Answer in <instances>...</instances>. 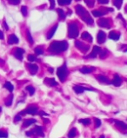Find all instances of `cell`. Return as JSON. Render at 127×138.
<instances>
[{
    "mask_svg": "<svg viewBox=\"0 0 127 138\" xmlns=\"http://www.w3.org/2000/svg\"><path fill=\"white\" fill-rule=\"evenodd\" d=\"M81 38H82V39L86 40V41L90 42V43H91V42L93 41L92 37H91V35H90L89 33L87 32V31H84V32H83L82 35H81Z\"/></svg>",
    "mask_w": 127,
    "mask_h": 138,
    "instance_id": "15",
    "label": "cell"
},
{
    "mask_svg": "<svg viewBox=\"0 0 127 138\" xmlns=\"http://www.w3.org/2000/svg\"><path fill=\"white\" fill-rule=\"evenodd\" d=\"M44 121H45V123H49V120L48 119H44Z\"/></svg>",
    "mask_w": 127,
    "mask_h": 138,
    "instance_id": "50",
    "label": "cell"
},
{
    "mask_svg": "<svg viewBox=\"0 0 127 138\" xmlns=\"http://www.w3.org/2000/svg\"><path fill=\"white\" fill-rule=\"evenodd\" d=\"M26 37H27V40L30 42L31 44L33 43V39H32V37H31V32H30L29 30H27V31H26Z\"/></svg>",
    "mask_w": 127,
    "mask_h": 138,
    "instance_id": "33",
    "label": "cell"
},
{
    "mask_svg": "<svg viewBox=\"0 0 127 138\" xmlns=\"http://www.w3.org/2000/svg\"><path fill=\"white\" fill-rule=\"evenodd\" d=\"M28 69H29V70H30V72H31V75H35V74L38 72V65H36V64H28Z\"/></svg>",
    "mask_w": 127,
    "mask_h": 138,
    "instance_id": "16",
    "label": "cell"
},
{
    "mask_svg": "<svg viewBox=\"0 0 127 138\" xmlns=\"http://www.w3.org/2000/svg\"><path fill=\"white\" fill-rule=\"evenodd\" d=\"M8 137V134L4 131L0 130V138H7Z\"/></svg>",
    "mask_w": 127,
    "mask_h": 138,
    "instance_id": "41",
    "label": "cell"
},
{
    "mask_svg": "<svg viewBox=\"0 0 127 138\" xmlns=\"http://www.w3.org/2000/svg\"><path fill=\"white\" fill-rule=\"evenodd\" d=\"M100 50H101V49H100V47H98V46L95 45L94 47H93V49L92 51H91V53L89 55V56H87L88 58H95L97 56H98V54L100 52Z\"/></svg>",
    "mask_w": 127,
    "mask_h": 138,
    "instance_id": "9",
    "label": "cell"
},
{
    "mask_svg": "<svg viewBox=\"0 0 127 138\" xmlns=\"http://www.w3.org/2000/svg\"><path fill=\"white\" fill-rule=\"evenodd\" d=\"M31 135H32L31 131H27V132H26V136H27V137H31Z\"/></svg>",
    "mask_w": 127,
    "mask_h": 138,
    "instance_id": "47",
    "label": "cell"
},
{
    "mask_svg": "<svg viewBox=\"0 0 127 138\" xmlns=\"http://www.w3.org/2000/svg\"><path fill=\"white\" fill-rule=\"evenodd\" d=\"M94 121H95V127L96 128H99L100 125H101V121L98 118H94Z\"/></svg>",
    "mask_w": 127,
    "mask_h": 138,
    "instance_id": "39",
    "label": "cell"
},
{
    "mask_svg": "<svg viewBox=\"0 0 127 138\" xmlns=\"http://www.w3.org/2000/svg\"><path fill=\"white\" fill-rule=\"evenodd\" d=\"M99 138H105V136H104V135H102L101 137H100Z\"/></svg>",
    "mask_w": 127,
    "mask_h": 138,
    "instance_id": "52",
    "label": "cell"
},
{
    "mask_svg": "<svg viewBox=\"0 0 127 138\" xmlns=\"http://www.w3.org/2000/svg\"><path fill=\"white\" fill-rule=\"evenodd\" d=\"M21 12H22L23 16L26 17V16H27V14H28L27 7H26V6H22V7H21Z\"/></svg>",
    "mask_w": 127,
    "mask_h": 138,
    "instance_id": "35",
    "label": "cell"
},
{
    "mask_svg": "<svg viewBox=\"0 0 127 138\" xmlns=\"http://www.w3.org/2000/svg\"><path fill=\"white\" fill-rule=\"evenodd\" d=\"M111 84H112L114 86H116V87H119V86H120L121 84H122V79H121V77H119L118 74H116V75L114 76L112 82H111Z\"/></svg>",
    "mask_w": 127,
    "mask_h": 138,
    "instance_id": "11",
    "label": "cell"
},
{
    "mask_svg": "<svg viewBox=\"0 0 127 138\" xmlns=\"http://www.w3.org/2000/svg\"><path fill=\"white\" fill-rule=\"evenodd\" d=\"M112 3H113V4L117 7V9H120L121 6H122L123 0H113Z\"/></svg>",
    "mask_w": 127,
    "mask_h": 138,
    "instance_id": "29",
    "label": "cell"
},
{
    "mask_svg": "<svg viewBox=\"0 0 127 138\" xmlns=\"http://www.w3.org/2000/svg\"><path fill=\"white\" fill-rule=\"evenodd\" d=\"M1 111H2V108L0 107V112H1Z\"/></svg>",
    "mask_w": 127,
    "mask_h": 138,
    "instance_id": "53",
    "label": "cell"
},
{
    "mask_svg": "<svg viewBox=\"0 0 127 138\" xmlns=\"http://www.w3.org/2000/svg\"><path fill=\"white\" fill-rule=\"evenodd\" d=\"M18 43V38L16 35L11 34L9 36L8 38V44L9 45H14V44H17Z\"/></svg>",
    "mask_w": 127,
    "mask_h": 138,
    "instance_id": "14",
    "label": "cell"
},
{
    "mask_svg": "<svg viewBox=\"0 0 127 138\" xmlns=\"http://www.w3.org/2000/svg\"><path fill=\"white\" fill-rule=\"evenodd\" d=\"M0 63H1V64H3V63H4V61L2 60V59H0Z\"/></svg>",
    "mask_w": 127,
    "mask_h": 138,
    "instance_id": "49",
    "label": "cell"
},
{
    "mask_svg": "<svg viewBox=\"0 0 127 138\" xmlns=\"http://www.w3.org/2000/svg\"><path fill=\"white\" fill-rule=\"evenodd\" d=\"M107 53H108V50H107L106 49H101V50H100V52H99V56L101 58H104V57H105V56L107 54Z\"/></svg>",
    "mask_w": 127,
    "mask_h": 138,
    "instance_id": "36",
    "label": "cell"
},
{
    "mask_svg": "<svg viewBox=\"0 0 127 138\" xmlns=\"http://www.w3.org/2000/svg\"><path fill=\"white\" fill-rule=\"evenodd\" d=\"M26 91L29 92V94L31 95H34V93H35V89L32 86H27V87H26Z\"/></svg>",
    "mask_w": 127,
    "mask_h": 138,
    "instance_id": "32",
    "label": "cell"
},
{
    "mask_svg": "<svg viewBox=\"0 0 127 138\" xmlns=\"http://www.w3.org/2000/svg\"><path fill=\"white\" fill-rule=\"evenodd\" d=\"M20 120H21V116L19 114L17 115V116L14 117V122H15V123H17V122H19Z\"/></svg>",
    "mask_w": 127,
    "mask_h": 138,
    "instance_id": "43",
    "label": "cell"
},
{
    "mask_svg": "<svg viewBox=\"0 0 127 138\" xmlns=\"http://www.w3.org/2000/svg\"><path fill=\"white\" fill-rule=\"evenodd\" d=\"M78 27L75 23H70L68 25V37L70 38H76L78 37Z\"/></svg>",
    "mask_w": 127,
    "mask_h": 138,
    "instance_id": "3",
    "label": "cell"
},
{
    "mask_svg": "<svg viewBox=\"0 0 127 138\" xmlns=\"http://www.w3.org/2000/svg\"><path fill=\"white\" fill-rule=\"evenodd\" d=\"M34 51H35V53H36L37 55H42V54L44 53V50H43V49H42L40 47L35 48V49H34Z\"/></svg>",
    "mask_w": 127,
    "mask_h": 138,
    "instance_id": "37",
    "label": "cell"
},
{
    "mask_svg": "<svg viewBox=\"0 0 127 138\" xmlns=\"http://www.w3.org/2000/svg\"><path fill=\"white\" fill-rule=\"evenodd\" d=\"M3 26H4L5 30H6V31H8L9 27H8V25H7V24H6V22H5V21H3Z\"/></svg>",
    "mask_w": 127,
    "mask_h": 138,
    "instance_id": "46",
    "label": "cell"
},
{
    "mask_svg": "<svg viewBox=\"0 0 127 138\" xmlns=\"http://www.w3.org/2000/svg\"><path fill=\"white\" fill-rule=\"evenodd\" d=\"M24 113L34 116V115L38 114V107H36V106H30L26 109H24Z\"/></svg>",
    "mask_w": 127,
    "mask_h": 138,
    "instance_id": "10",
    "label": "cell"
},
{
    "mask_svg": "<svg viewBox=\"0 0 127 138\" xmlns=\"http://www.w3.org/2000/svg\"><path fill=\"white\" fill-rule=\"evenodd\" d=\"M76 135H77V130H76L75 128H73V129H71L70 131H69L68 137L69 138H74L76 137Z\"/></svg>",
    "mask_w": 127,
    "mask_h": 138,
    "instance_id": "27",
    "label": "cell"
},
{
    "mask_svg": "<svg viewBox=\"0 0 127 138\" xmlns=\"http://www.w3.org/2000/svg\"><path fill=\"white\" fill-rule=\"evenodd\" d=\"M75 10H76V13L78 16H80L81 18H82L84 22L87 23L88 24H93V19L91 18V17L90 16V14L88 13V11L82 6V5H80V4L76 5Z\"/></svg>",
    "mask_w": 127,
    "mask_h": 138,
    "instance_id": "2",
    "label": "cell"
},
{
    "mask_svg": "<svg viewBox=\"0 0 127 138\" xmlns=\"http://www.w3.org/2000/svg\"><path fill=\"white\" fill-rule=\"evenodd\" d=\"M51 3V6H50V9L51 10H52V9H54V7H55V0H49Z\"/></svg>",
    "mask_w": 127,
    "mask_h": 138,
    "instance_id": "42",
    "label": "cell"
},
{
    "mask_svg": "<svg viewBox=\"0 0 127 138\" xmlns=\"http://www.w3.org/2000/svg\"><path fill=\"white\" fill-rule=\"evenodd\" d=\"M98 3H102V4H105V3H109V0H98Z\"/></svg>",
    "mask_w": 127,
    "mask_h": 138,
    "instance_id": "44",
    "label": "cell"
},
{
    "mask_svg": "<svg viewBox=\"0 0 127 138\" xmlns=\"http://www.w3.org/2000/svg\"><path fill=\"white\" fill-rule=\"evenodd\" d=\"M97 79H98L99 82L104 83V84H111V81L109 80V79L107 78L106 77H105V76H103V75L97 76Z\"/></svg>",
    "mask_w": 127,
    "mask_h": 138,
    "instance_id": "17",
    "label": "cell"
},
{
    "mask_svg": "<svg viewBox=\"0 0 127 138\" xmlns=\"http://www.w3.org/2000/svg\"><path fill=\"white\" fill-rule=\"evenodd\" d=\"M31 133H34L36 134L37 136H39V137H45V134L43 132V128L40 126H36L32 130H31Z\"/></svg>",
    "mask_w": 127,
    "mask_h": 138,
    "instance_id": "12",
    "label": "cell"
},
{
    "mask_svg": "<svg viewBox=\"0 0 127 138\" xmlns=\"http://www.w3.org/2000/svg\"><path fill=\"white\" fill-rule=\"evenodd\" d=\"M10 4H13V5H17L20 3V0H7Z\"/></svg>",
    "mask_w": 127,
    "mask_h": 138,
    "instance_id": "38",
    "label": "cell"
},
{
    "mask_svg": "<svg viewBox=\"0 0 127 138\" xmlns=\"http://www.w3.org/2000/svg\"><path fill=\"white\" fill-rule=\"evenodd\" d=\"M58 27H59V24H55L53 27L51 29V31L48 32V35H47V39H51V38L53 37V35L55 34L56 31H57Z\"/></svg>",
    "mask_w": 127,
    "mask_h": 138,
    "instance_id": "18",
    "label": "cell"
},
{
    "mask_svg": "<svg viewBox=\"0 0 127 138\" xmlns=\"http://www.w3.org/2000/svg\"><path fill=\"white\" fill-rule=\"evenodd\" d=\"M75 46L78 49H80L82 52H87L90 49L89 45H85V44L82 43V42H80V41H77H77H75Z\"/></svg>",
    "mask_w": 127,
    "mask_h": 138,
    "instance_id": "5",
    "label": "cell"
},
{
    "mask_svg": "<svg viewBox=\"0 0 127 138\" xmlns=\"http://www.w3.org/2000/svg\"><path fill=\"white\" fill-rule=\"evenodd\" d=\"M0 39H3V33L0 31Z\"/></svg>",
    "mask_w": 127,
    "mask_h": 138,
    "instance_id": "48",
    "label": "cell"
},
{
    "mask_svg": "<svg viewBox=\"0 0 127 138\" xmlns=\"http://www.w3.org/2000/svg\"><path fill=\"white\" fill-rule=\"evenodd\" d=\"M27 58H28V61H30V62H34L35 60L37 59V58L35 57V56H33V55H28Z\"/></svg>",
    "mask_w": 127,
    "mask_h": 138,
    "instance_id": "40",
    "label": "cell"
},
{
    "mask_svg": "<svg viewBox=\"0 0 127 138\" xmlns=\"http://www.w3.org/2000/svg\"><path fill=\"white\" fill-rule=\"evenodd\" d=\"M84 2H85V3L87 4L88 7H90V8H91V7L94 6V0H84Z\"/></svg>",
    "mask_w": 127,
    "mask_h": 138,
    "instance_id": "34",
    "label": "cell"
},
{
    "mask_svg": "<svg viewBox=\"0 0 127 138\" xmlns=\"http://www.w3.org/2000/svg\"><path fill=\"white\" fill-rule=\"evenodd\" d=\"M78 122L84 125H89L90 123H91V120L88 119V118H85V119H80Z\"/></svg>",
    "mask_w": 127,
    "mask_h": 138,
    "instance_id": "31",
    "label": "cell"
},
{
    "mask_svg": "<svg viewBox=\"0 0 127 138\" xmlns=\"http://www.w3.org/2000/svg\"><path fill=\"white\" fill-rule=\"evenodd\" d=\"M58 13H59V19L60 20H64V19L65 18V17H66V15H65L64 11L62 10V9H58Z\"/></svg>",
    "mask_w": 127,
    "mask_h": 138,
    "instance_id": "25",
    "label": "cell"
},
{
    "mask_svg": "<svg viewBox=\"0 0 127 138\" xmlns=\"http://www.w3.org/2000/svg\"><path fill=\"white\" fill-rule=\"evenodd\" d=\"M68 48V43L66 41H54L48 48V50L55 54H59L66 50Z\"/></svg>",
    "mask_w": 127,
    "mask_h": 138,
    "instance_id": "1",
    "label": "cell"
},
{
    "mask_svg": "<svg viewBox=\"0 0 127 138\" xmlns=\"http://www.w3.org/2000/svg\"><path fill=\"white\" fill-rule=\"evenodd\" d=\"M76 1H80V0H76Z\"/></svg>",
    "mask_w": 127,
    "mask_h": 138,
    "instance_id": "54",
    "label": "cell"
},
{
    "mask_svg": "<svg viewBox=\"0 0 127 138\" xmlns=\"http://www.w3.org/2000/svg\"><path fill=\"white\" fill-rule=\"evenodd\" d=\"M3 86H4L5 89H7L10 92H12V91H13L14 87H13V85H12V84H10V82H5V84H4V85H3Z\"/></svg>",
    "mask_w": 127,
    "mask_h": 138,
    "instance_id": "26",
    "label": "cell"
},
{
    "mask_svg": "<svg viewBox=\"0 0 127 138\" xmlns=\"http://www.w3.org/2000/svg\"><path fill=\"white\" fill-rule=\"evenodd\" d=\"M105 38H106V35L104 32L103 31H99L98 33V37H97V39H98V44H104L105 42Z\"/></svg>",
    "mask_w": 127,
    "mask_h": 138,
    "instance_id": "8",
    "label": "cell"
},
{
    "mask_svg": "<svg viewBox=\"0 0 127 138\" xmlns=\"http://www.w3.org/2000/svg\"><path fill=\"white\" fill-rule=\"evenodd\" d=\"M24 50L23 49H21V48H16V49H14L13 55L17 59L22 60L23 59V54H24Z\"/></svg>",
    "mask_w": 127,
    "mask_h": 138,
    "instance_id": "7",
    "label": "cell"
},
{
    "mask_svg": "<svg viewBox=\"0 0 127 138\" xmlns=\"http://www.w3.org/2000/svg\"><path fill=\"white\" fill-rule=\"evenodd\" d=\"M12 100H13V95H10L8 97H7L6 100H5V105H6V106H10L12 104Z\"/></svg>",
    "mask_w": 127,
    "mask_h": 138,
    "instance_id": "28",
    "label": "cell"
},
{
    "mask_svg": "<svg viewBox=\"0 0 127 138\" xmlns=\"http://www.w3.org/2000/svg\"><path fill=\"white\" fill-rule=\"evenodd\" d=\"M36 122H37V120H35V119H26V120H24V123H23V127H24V128H27L30 125L35 123Z\"/></svg>",
    "mask_w": 127,
    "mask_h": 138,
    "instance_id": "19",
    "label": "cell"
},
{
    "mask_svg": "<svg viewBox=\"0 0 127 138\" xmlns=\"http://www.w3.org/2000/svg\"><path fill=\"white\" fill-rule=\"evenodd\" d=\"M38 114H39L40 116H48V114H47V113H45V112H44V111H40Z\"/></svg>",
    "mask_w": 127,
    "mask_h": 138,
    "instance_id": "45",
    "label": "cell"
},
{
    "mask_svg": "<svg viewBox=\"0 0 127 138\" xmlns=\"http://www.w3.org/2000/svg\"><path fill=\"white\" fill-rule=\"evenodd\" d=\"M114 122H115L116 125H117V126L119 127V128L122 129V130H126V129H127V125L124 123V122H122V121H118V120H115Z\"/></svg>",
    "mask_w": 127,
    "mask_h": 138,
    "instance_id": "22",
    "label": "cell"
},
{
    "mask_svg": "<svg viewBox=\"0 0 127 138\" xmlns=\"http://www.w3.org/2000/svg\"><path fill=\"white\" fill-rule=\"evenodd\" d=\"M73 90H74V91H75L77 94H81V93H83L84 91H91V89L82 87V86H80V85H75L73 87Z\"/></svg>",
    "mask_w": 127,
    "mask_h": 138,
    "instance_id": "13",
    "label": "cell"
},
{
    "mask_svg": "<svg viewBox=\"0 0 127 138\" xmlns=\"http://www.w3.org/2000/svg\"><path fill=\"white\" fill-rule=\"evenodd\" d=\"M49 71H50L51 73H52V72H53V71H52V69H49Z\"/></svg>",
    "mask_w": 127,
    "mask_h": 138,
    "instance_id": "51",
    "label": "cell"
},
{
    "mask_svg": "<svg viewBox=\"0 0 127 138\" xmlns=\"http://www.w3.org/2000/svg\"><path fill=\"white\" fill-rule=\"evenodd\" d=\"M119 37H120V35L116 33L115 31H111V32L109 33V38L112 40H115V41H118V40L119 39Z\"/></svg>",
    "mask_w": 127,
    "mask_h": 138,
    "instance_id": "20",
    "label": "cell"
},
{
    "mask_svg": "<svg viewBox=\"0 0 127 138\" xmlns=\"http://www.w3.org/2000/svg\"><path fill=\"white\" fill-rule=\"evenodd\" d=\"M67 73H68V72H67V67H66V64H65V63H64L61 67L58 68L57 75L61 82H64L65 78H66Z\"/></svg>",
    "mask_w": 127,
    "mask_h": 138,
    "instance_id": "4",
    "label": "cell"
},
{
    "mask_svg": "<svg viewBox=\"0 0 127 138\" xmlns=\"http://www.w3.org/2000/svg\"><path fill=\"white\" fill-rule=\"evenodd\" d=\"M105 13H106V11H102V10H92V15L94 16V17H102V16H104Z\"/></svg>",
    "mask_w": 127,
    "mask_h": 138,
    "instance_id": "21",
    "label": "cell"
},
{
    "mask_svg": "<svg viewBox=\"0 0 127 138\" xmlns=\"http://www.w3.org/2000/svg\"><path fill=\"white\" fill-rule=\"evenodd\" d=\"M58 3L60 5H69L71 3V0H58Z\"/></svg>",
    "mask_w": 127,
    "mask_h": 138,
    "instance_id": "30",
    "label": "cell"
},
{
    "mask_svg": "<svg viewBox=\"0 0 127 138\" xmlns=\"http://www.w3.org/2000/svg\"><path fill=\"white\" fill-rule=\"evenodd\" d=\"M92 68H88V67H83L80 69V72L83 74H89L92 71Z\"/></svg>",
    "mask_w": 127,
    "mask_h": 138,
    "instance_id": "24",
    "label": "cell"
},
{
    "mask_svg": "<svg viewBox=\"0 0 127 138\" xmlns=\"http://www.w3.org/2000/svg\"><path fill=\"white\" fill-rule=\"evenodd\" d=\"M45 83L48 84L50 86H56L58 85V83L55 81L54 78H46L45 79Z\"/></svg>",
    "mask_w": 127,
    "mask_h": 138,
    "instance_id": "23",
    "label": "cell"
},
{
    "mask_svg": "<svg viewBox=\"0 0 127 138\" xmlns=\"http://www.w3.org/2000/svg\"><path fill=\"white\" fill-rule=\"evenodd\" d=\"M98 26L100 27H104V28H109L111 27V24H110V20L107 18H99L98 20Z\"/></svg>",
    "mask_w": 127,
    "mask_h": 138,
    "instance_id": "6",
    "label": "cell"
}]
</instances>
